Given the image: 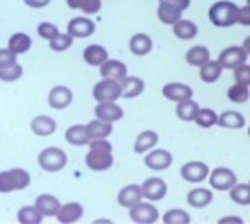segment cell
<instances>
[{
  "label": "cell",
  "instance_id": "44",
  "mask_svg": "<svg viewBox=\"0 0 250 224\" xmlns=\"http://www.w3.org/2000/svg\"><path fill=\"white\" fill-rule=\"evenodd\" d=\"M233 78L237 83H243V85H250V65L243 63L239 67L233 69Z\"/></svg>",
  "mask_w": 250,
  "mask_h": 224
},
{
  "label": "cell",
  "instance_id": "21",
  "mask_svg": "<svg viewBox=\"0 0 250 224\" xmlns=\"http://www.w3.org/2000/svg\"><path fill=\"white\" fill-rule=\"evenodd\" d=\"M158 19H160L163 24H174L176 20L182 19V9L178 6H174L170 0H163L158 6Z\"/></svg>",
  "mask_w": 250,
  "mask_h": 224
},
{
  "label": "cell",
  "instance_id": "1",
  "mask_svg": "<svg viewBox=\"0 0 250 224\" xmlns=\"http://www.w3.org/2000/svg\"><path fill=\"white\" fill-rule=\"evenodd\" d=\"M113 146L107 139H91L89 141V152L85 156V165L91 170H107L113 167Z\"/></svg>",
  "mask_w": 250,
  "mask_h": 224
},
{
  "label": "cell",
  "instance_id": "9",
  "mask_svg": "<svg viewBox=\"0 0 250 224\" xmlns=\"http://www.w3.org/2000/svg\"><path fill=\"white\" fill-rule=\"evenodd\" d=\"M247 58H249V52L243 46H228L219 54V61L224 69H235L243 63H247Z\"/></svg>",
  "mask_w": 250,
  "mask_h": 224
},
{
  "label": "cell",
  "instance_id": "24",
  "mask_svg": "<svg viewBox=\"0 0 250 224\" xmlns=\"http://www.w3.org/2000/svg\"><path fill=\"white\" fill-rule=\"evenodd\" d=\"M87 134H89V139H107L111 132H113V122H107V121H102V119H95L87 122Z\"/></svg>",
  "mask_w": 250,
  "mask_h": 224
},
{
  "label": "cell",
  "instance_id": "23",
  "mask_svg": "<svg viewBox=\"0 0 250 224\" xmlns=\"http://www.w3.org/2000/svg\"><path fill=\"white\" fill-rule=\"evenodd\" d=\"M83 61L91 65V67H100L102 63L106 61L109 54H107V50L104 48L102 45H89L83 48Z\"/></svg>",
  "mask_w": 250,
  "mask_h": 224
},
{
  "label": "cell",
  "instance_id": "4",
  "mask_svg": "<svg viewBox=\"0 0 250 224\" xmlns=\"http://www.w3.org/2000/svg\"><path fill=\"white\" fill-rule=\"evenodd\" d=\"M67 154L63 148H58V146H48V148H43L39 156H37V163L39 167L46 172H60L67 167Z\"/></svg>",
  "mask_w": 250,
  "mask_h": 224
},
{
  "label": "cell",
  "instance_id": "37",
  "mask_svg": "<svg viewBox=\"0 0 250 224\" xmlns=\"http://www.w3.org/2000/svg\"><path fill=\"white\" fill-rule=\"evenodd\" d=\"M230 198L235 204H241V206L250 204V185L249 183H235L230 189Z\"/></svg>",
  "mask_w": 250,
  "mask_h": 224
},
{
  "label": "cell",
  "instance_id": "43",
  "mask_svg": "<svg viewBox=\"0 0 250 224\" xmlns=\"http://www.w3.org/2000/svg\"><path fill=\"white\" fill-rule=\"evenodd\" d=\"M37 34H39V37L46 39V41H52L54 37L60 36V30H58V26L52 24V22H39Z\"/></svg>",
  "mask_w": 250,
  "mask_h": 224
},
{
  "label": "cell",
  "instance_id": "12",
  "mask_svg": "<svg viewBox=\"0 0 250 224\" xmlns=\"http://www.w3.org/2000/svg\"><path fill=\"white\" fill-rule=\"evenodd\" d=\"M141 187H143V197L150 202H158L167 195V183H165V180L158 178V176L146 178L141 183Z\"/></svg>",
  "mask_w": 250,
  "mask_h": 224
},
{
  "label": "cell",
  "instance_id": "29",
  "mask_svg": "<svg viewBox=\"0 0 250 224\" xmlns=\"http://www.w3.org/2000/svg\"><path fill=\"white\" fill-rule=\"evenodd\" d=\"M145 81L139 76H126L123 80V97L125 99H137L139 95H143Z\"/></svg>",
  "mask_w": 250,
  "mask_h": 224
},
{
  "label": "cell",
  "instance_id": "46",
  "mask_svg": "<svg viewBox=\"0 0 250 224\" xmlns=\"http://www.w3.org/2000/svg\"><path fill=\"white\" fill-rule=\"evenodd\" d=\"M237 22H239L241 26H250V4H247L245 8H239Z\"/></svg>",
  "mask_w": 250,
  "mask_h": 224
},
{
  "label": "cell",
  "instance_id": "50",
  "mask_svg": "<svg viewBox=\"0 0 250 224\" xmlns=\"http://www.w3.org/2000/svg\"><path fill=\"white\" fill-rule=\"evenodd\" d=\"M243 48H245V50H247V52H249V56H250V36L247 37V39H245V41H243Z\"/></svg>",
  "mask_w": 250,
  "mask_h": 224
},
{
  "label": "cell",
  "instance_id": "49",
  "mask_svg": "<svg viewBox=\"0 0 250 224\" xmlns=\"http://www.w3.org/2000/svg\"><path fill=\"white\" fill-rule=\"evenodd\" d=\"M226 223L241 224V223H243V219H239V217H224V219H221V221H219V224H226Z\"/></svg>",
  "mask_w": 250,
  "mask_h": 224
},
{
  "label": "cell",
  "instance_id": "35",
  "mask_svg": "<svg viewBox=\"0 0 250 224\" xmlns=\"http://www.w3.org/2000/svg\"><path fill=\"white\" fill-rule=\"evenodd\" d=\"M67 6L71 9H78L85 15H95L102 8V0H67Z\"/></svg>",
  "mask_w": 250,
  "mask_h": 224
},
{
  "label": "cell",
  "instance_id": "18",
  "mask_svg": "<svg viewBox=\"0 0 250 224\" xmlns=\"http://www.w3.org/2000/svg\"><path fill=\"white\" fill-rule=\"evenodd\" d=\"M163 97L167 100H172V102H182V100L193 99V89L186 85V83H167L163 85Z\"/></svg>",
  "mask_w": 250,
  "mask_h": 224
},
{
  "label": "cell",
  "instance_id": "16",
  "mask_svg": "<svg viewBox=\"0 0 250 224\" xmlns=\"http://www.w3.org/2000/svg\"><path fill=\"white\" fill-rule=\"evenodd\" d=\"M100 76L102 78H111V80L123 81L128 76V69H126V65L123 61L107 58L106 61L100 65Z\"/></svg>",
  "mask_w": 250,
  "mask_h": 224
},
{
  "label": "cell",
  "instance_id": "32",
  "mask_svg": "<svg viewBox=\"0 0 250 224\" xmlns=\"http://www.w3.org/2000/svg\"><path fill=\"white\" fill-rule=\"evenodd\" d=\"M211 60L209 58V50L202 45H197L193 46V48H189L188 52H186V61L189 65H193V67H202L204 63H208Z\"/></svg>",
  "mask_w": 250,
  "mask_h": 224
},
{
  "label": "cell",
  "instance_id": "10",
  "mask_svg": "<svg viewBox=\"0 0 250 224\" xmlns=\"http://www.w3.org/2000/svg\"><path fill=\"white\" fill-rule=\"evenodd\" d=\"M145 165L150 170H165L172 165V154L165 148H152L145 156Z\"/></svg>",
  "mask_w": 250,
  "mask_h": 224
},
{
  "label": "cell",
  "instance_id": "42",
  "mask_svg": "<svg viewBox=\"0 0 250 224\" xmlns=\"http://www.w3.org/2000/svg\"><path fill=\"white\" fill-rule=\"evenodd\" d=\"M22 65H19V63H13V65H9V67H4V69H0V80L2 81H17L21 76H22Z\"/></svg>",
  "mask_w": 250,
  "mask_h": 224
},
{
  "label": "cell",
  "instance_id": "13",
  "mask_svg": "<svg viewBox=\"0 0 250 224\" xmlns=\"http://www.w3.org/2000/svg\"><path fill=\"white\" fill-rule=\"evenodd\" d=\"M95 22L87 17H74L67 22V32L71 34L74 39H83V37H89L95 34Z\"/></svg>",
  "mask_w": 250,
  "mask_h": 224
},
{
  "label": "cell",
  "instance_id": "33",
  "mask_svg": "<svg viewBox=\"0 0 250 224\" xmlns=\"http://www.w3.org/2000/svg\"><path fill=\"white\" fill-rule=\"evenodd\" d=\"M198 104L195 102V100H182V102H178V106H176V115H178L180 121H186V122H189V121H195L197 119V113H198Z\"/></svg>",
  "mask_w": 250,
  "mask_h": 224
},
{
  "label": "cell",
  "instance_id": "34",
  "mask_svg": "<svg viewBox=\"0 0 250 224\" xmlns=\"http://www.w3.org/2000/svg\"><path fill=\"white\" fill-rule=\"evenodd\" d=\"M43 217L45 215L37 209L36 204H34V206L21 207L17 211V221L21 224H41L43 223Z\"/></svg>",
  "mask_w": 250,
  "mask_h": 224
},
{
  "label": "cell",
  "instance_id": "17",
  "mask_svg": "<svg viewBox=\"0 0 250 224\" xmlns=\"http://www.w3.org/2000/svg\"><path fill=\"white\" fill-rule=\"evenodd\" d=\"M82 217H83V207L80 202H67V204H62L56 219L62 224H74L78 223Z\"/></svg>",
  "mask_w": 250,
  "mask_h": 224
},
{
  "label": "cell",
  "instance_id": "25",
  "mask_svg": "<svg viewBox=\"0 0 250 224\" xmlns=\"http://www.w3.org/2000/svg\"><path fill=\"white\" fill-rule=\"evenodd\" d=\"M158 134L154 132V130H145L141 134L137 135V139H135L134 143V150L135 154H146L148 150H152L156 144H158Z\"/></svg>",
  "mask_w": 250,
  "mask_h": 224
},
{
  "label": "cell",
  "instance_id": "28",
  "mask_svg": "<svg viewBox=\"0 0 250 224\" xmlns=\"http://www.w3.org/2000/svg\"><path fill=\"white\" fill-rule=\"evenodd\" d=\"M172 32H174V36L178 37V39H182V41H189V39L197 37L198 28L193 20L180 19V20H176V22L172 24Z\"/></svg>",
  "mask_w": 250,
  "mask_h": 224
},
{
  "label": "cell",
  "instance_id": "45",
  "mask_svg": "<svg viewBox=\"0 0 250 224\" xmlns=\"http://www.w3.org/2000/svg\"><path fill=\"white\" fill-rule=\"evenodd\" d=\"M17 63V54L11 48H0V69Z\"/></svg>",
  "mask_w": 250,
  "mask_h": 224
},
{
  "label": "cell",
  "instance_id": "27",
  "mask_svg": "<svg viewBox=\"0 0 250 224\" xmlns=\"http://www.w3.org/2000/svg\"><path fill=\"white\" fill-rule=\"evenodd\" d=\"M213 200V193L209 189L204 187H197V189H191L188 193V204L193 207H206L211 204Z\"/></svg>",
  "mask_w": 250,
  "mask_h": 224
},
{
  "label": "cell",
  "instance_id": "51",
  "mask_svg": "<svg viewBox=\"0 0 250 224\" xmlns=\"http://www.w3.org/2000/svg\"><path fill=\"white\" fill-rule=\"evenodd\" d=\"M249 135H250V128H249Z\"/></svg>",
  "mask_w": 250,
  "mask_h": 224
},
{
  "label": "cell",
  "instance_id": "52",
  "mask_svg": "<svg viewBox=\"0 0 250 224\" xmlns=\"http://www.w3.org/2000/svg\"><path fill=\"white\" fill-rule=\"evenodd\" d=\"M158 2H163V0H158Z\"/></svg>",
  "mask_w": 250,
  "mask_h": 224
},
{
  "label": "cell",
  "instance_id": "3",
  "mask_svg": "<svg viewBox=\"0 0 250 224\" xmlns=\"http://www.w3.org/2000/svg\"><path fill=\"white\" fill-rule=\"evenodd\" d=\"M30 172L24 169H9L0 172V193H13V191H22L30 185Z\"/></svg>",
  "mask_w": 250,
  "mask_h": 224
},
{
  "label": "cell",
  "instance_id": "53",
  "mask_svg": "<svg viewBox=\"0 0 250 224\" xmlns=\"http://www.w3.org/2000/svg\"><path fill=\"white\" fill-rule=\"evenodd\" d=\"M247 2H249V4H250V0H247Z\"/></svg>",
  "mask_w": 250,
  "mask_h": 224
},
{
  "label": "cell",
  "instance_id": "15",
  "mask_svg": "<svg viewBox=\"0 0 250 224\" xmlns=\"http://www.w3.org/2000/svg\"><path fill=\"white\" fill-rule=\"evenodd\" d=\"M95 117H99L107 122H117L125 117V109L121 108L117 102H99L95 108Z\"/></svg>",
  "mask_w": 250,
  "mask_h": 224
},
{
  "label": "cell",
  "instance_id": "11",
  "mask_svg": "<svg viewBox=\"0 0 250 224\" xmlns=\"http://www.w3.org/2000/svg\"><path fill=\"white\" fill-rule=\"evenodd\" d=\"M180 174H182V178L186 180V182L200 183L206 178H209V167L202 162H189L180 169Z\"/></svg>",
  "mask_w": 250,
  "mask_h": 224
},
{
  "label": "cell",
  "instance_id": "6",
  "mask_svg": "<svg viewBox=\"0 0 250 224\" xmlns=\"http://www.w3.org/2000/svg\"><path fill=\"white\" fill-rule=\"evenodd\" d=\"M130 221L135 224H154L160 221V211L158 207L146 204V202H137L135 206L130 207Z\"/></svg>",
  "mask_w": 250,
  "mask_h": 224
},
{
  "label": "cell",
  "instance_id": "19",
  "mask_svg": "<svg viewBox=\"0 0 250 224\" xmlns=\"http://www.w3.org/2000/svg\"><path fill=\"white\" fill-rule=\"evenodd\" d=\"M30 128H32V132L39 137H50V135L56 132V121H54L52 117L48 115H36L32 119V122H30Z\"/></svg>",
  "mask_w": 250,
  "mask_h": 224
},
{
  "label": "cell",
  "instance_id": "31",
  "mask_svg": "<svg viewBox=\"0 0 250 224\" xmlns=\"http://www.w3.org/2000/svg\"><path fill=\"white\" fill-rule=\"evenodd\" d=\"M8 48H11L15 54H24L32 48V37L28 34H22V32H17L8 39Z\"/></svg>",
  "mask_w": 250,
  "mask_h": 224
},
{
  "label": "cell",
  "instance_id": "14",
  "mask_svg": "<svg viewBox=\"0 0 250 224\" xmlns=\"http://www.w3.org/2000/svg\"><path fill=\"white\" fill-rule=\"evenodd\" d=\"M143 187L141 185H137V183H128L125 187L119 191V195H117V202H119V206L123 207H130L135 206L137 202H141L143 200Z\"/></svg>",
  "mask_w": 250,
  "mask_h": 224
},
{
  "label": "cell",
  "instance_id": "5",
  "mask_svg": "<svg viewBox=\"0 0 250 224\" xmlns=\"http://www.w3.org/2000/svg\"><path fill=\"white\" fill-rule=\"evenodd\" d=\"M123 97V81L102 78L93 87V99L97 102H115Z\"/></svg>",
  "mask_w": 250,
  "mask_h": 224
},
{
  "label": "cell",
  "instance_id": "41",
  "mask_svg": "<svg viewBox=\"0 0 250 224\" xmlns=\"http://www.w3.org/2000/svg\"><path fill=\"white\" fill-rule=\"evenodd\" d=\"M72 43H74V37L69 32L67 34H60L58 37H54L52 41H48L50 50H54V52H65L67 48H71Z\"/></svg>",
  "mask_w": 250,
  "mask_h": 224
},
{
  "label": "cell",
  "instance_id": "38",
  "mask_svg": "<svg viewBox=\"0 0 250 224\" xmlns=\"http://www.w3.org/2000/svg\"><path fill=\"white\" fill-rule=\"evenodd\" d=\"M217 121H219V115L209 108H200L197 113V119H195V122L200 128H211L213 124H217Z\"/></svg>",
  "mask_w": 250,
  "mask_h": 224
},
{
  "label": "cell",
  "instance_id": "39",
  "mask_svg": "<svg viewBox=\"0 0 250 224\" xmlns=\"http://www.w3.org/2000/svg\"><path fill=\"white\" fill-rule=\"evenodd\" d=\"M228 99L232 100V102H235V104H245V102L250 99L249 85H243V83H237V81H235V85H232V87L228 89Z\"/></svg>",
  "mask_w": 250,
  "mask_h": 224
},
{
  "label": "cell",
  "instance_id": "22",
  "mask_svg": "<svg viewBox=\"0 0 250 224\" xmlns=\"http://www.w3.org/2000/svg\"><path fill=\"white\" fill-rule=\"evenodd\" d=\"M36 207L43 213L45 217H56L60 207H62V202L54 195H48V193H43L36 198Z\"/></svg>",
  "mask_w": 250,
  "mask_h": 224
},
{
  "label": "cell",
  "instance_id": "48",
  "mask_svg": "<svg viewBox=\"0 0 250 224\" xmlns=\"http://www.w3.org/2000/svg\"><path fill=\"white\" fill-rule=\"evenodd\" d=\"M170 2H172L174 6H178L182 11H184V9H188L189 4H191V0H170Z\"/></svg>",
  "mask_w": 250,
  "mask_h": 224
},
{
  "label": "cell",
  "instance_id": "20",
  "mask_svg": "<svg viewBox=\"0 0 250 224\" xmlns=\"http://www.w3.org/2000/svg\"><path fill=\"white\" fill-rule=\"evenodd\" d=\"M65 141L74 146H85L89 144V134H87V126L85 124H72L65 132Z\"/></svg>",
  "mask_w": 250,
  "mask_h": 224
},
{
  "label": "cell",
  "instance_id": "40",
  "mask_svg": "<svg viewBox=\"0 0 250 224\" xmlns=\"http://www.w3.org/2000/svg\"><path fill=\"white\" fill-rule=\"evenodd\" d=\"M161 221L165 224H189L191 223V217L184 209H169L165 215L161 217Z\"/></svg>",
  "mask_w": 250,
  "mask_h": 224
},
{
  "label": "cell",
  "instance_id": "30",
  "mask_svg": "<svg viewBox=\"0 0 250 224\" xmlns=\"http://www.w3.org/2000/svg\"><path fill=\"white\" fill-rule=\"evenodd\" d=\"M223 69L224 67L221 65L219 60H217V61L209 60V61L204 63V65L200 67V80L206 81V83H213V81H217L219 78H221Z\"/></svg>",
  "mask_w": 250,
  "mask_h": 224
},
{
  "label": "cell",
  "instance_id": "26",
  "mask_svg": "<svg viewBox=\"0 0 250 224\" xmlns=\"http://www.w3.org/2000/svg\"><path fill=\"white\" fill-rule=\"evenodd\" d=\"M130 52L134 56H146L152 50V39L146 34H135L130 37Z\"/></svg>",
  "mask_w": 250,
  "mask_h": 224
},
{
  "label": "cell",
  "instance_id": "2",
  "mask_svg": "<svg viewBox=\"0 0 250 224\" xmlns=\"http://www.w3.org/2000/svg\"><path fill=\"white\" fill-rule=\"evenodd\" d=\"M237 17H239V8L233 2H228V0L215 2L209 8V20L219 28L233 26L237 22Z\"/></svg>",
  "mask_w": 250,
  "mask_h": 224
},
{
  "label": "cell",
  "instance_id": "7",
  "mask_svg": "<svg viewBox=\"0 0 250 224\" xmlns=\"http://www.w3.org/2000/svg\"><path fill=\"white\" fill-rule=\"evenodd\" d=\"M237 183L235 172L226 167H217L213 172H209V185L217 191H230Z\"/></svg>",
  "mask_w": 250,
  "mask_h": 224
},
{
  "label": "cell",
  "instance_id": "47",
  "mask_svg": "<svg viewBox=\"0 0 250 224\" xmlns=\"http://www.w3.org/2000/svg\"><path fill=\"white\" fill-rule=\"evenodd\" d=\"M50 2H52V0H24V4H26L28 8H32V9L46 8Z\"/></svg>",
  "mask_w": 250,
  "mask_h": 224
},
{
  "label": "cell",
  "instance_id": "36",
  "mask_svg": "<svg viewBox=\"0 0 250 224\" xmlns=\"http://www.w3.org/2000/svg\"><path fill=\"white\" fill-rule=\"evenodd\" d=\"M217 124L223 126V128H232V130H237V128H243L245 126V117L237 111H224L219 115V121Z\"/></svg>",
  "mask_w": 250,
  "mask_h": 224
},
{
  "label": "cell",
  "instance_id": "8",
  "mask_svg": "<svg viewBox=\"0 0 250 224\" xmlns=\"http://www.w3.org/2000/svg\"><path fill=\"white\" fill-rule=\"evenodd\" d=\"M74 95L67 85H54L48 93V106L52 109H67L72 104Z\"/></svg>",
  "mask_w": 250,
  "mask_h": 224
}]
</instances>
